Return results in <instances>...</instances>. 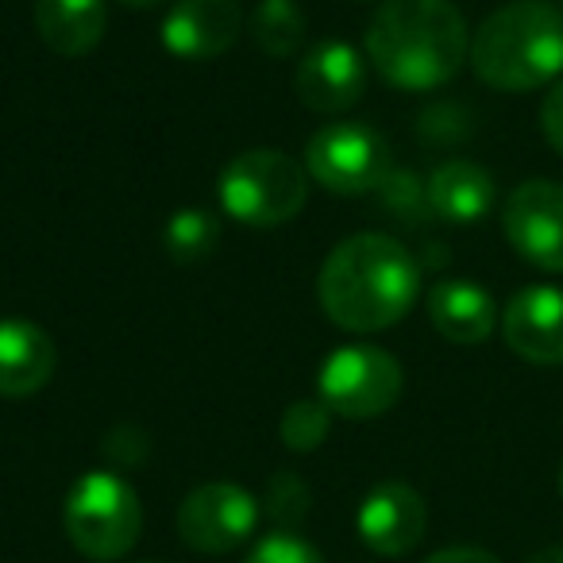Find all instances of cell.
I'll list each match as a JSON object with an SVG mask.
<instances>
[{
    "mask_svg": "<svg viewBox=\"0 0 563 563\" xmlns=\"http://www.w3.org/2000/svg\"><path fill=\"white\" fill-rule=\"evenodd\" d=\"M306 12L298 0H258L251 16V40L263 55L271 58H294L306 43Z\"/></svg>",
    "mask_w": 563,
    "mask_h": 563,
    "instance_id": "18",
    "label": "cell"
},
{
    "mask_svg": "<svg viewBox=\"0 0 563 563\" xmlns=\"http://www.w3.org/2000/svg\"><path fill=\"white\" fill-rule=\"evenodd\" d=\"M317 298L336 329L367 336L409 317L421 298V266L394 235L360 232L329 251Z\"/></svg>",
    "mask_w": 563,
    "mask_h": 563,
    "instance_id": "1",
    "label": "cell"
},
{
    "mask_svg": "<svg viewBox=\"0 0 563 563\" xmlns=\"http://www.w3.org/2000/svg\"><path fill=\"white\" fill-rule=\"evenodd\" d=\"M220 240V220L205 209H178L170 220H166V232H163V243H166V255L174 263H197L205 258Z\"/></svg>",
    "mask_w": 563,
    "mask_h": 563,
    "instance_id": "19",
    "label": "cell"
},
{
    "mask_svg": "<svg viewBox=\"0 0 563 563\" xmlns=\"http://www.w3.org/2000/svg\"><path fill=\"white\" fill-rule=\"evenodd\" d=\"M243 563H324V555L298 532L274 529L271 537H263L251 548Z\"/></svg>",
    "mask_w": 563,
    "mask_h": 563,
    "instance_id": "22",
    "label": "cell"
},
{
    "mask_svg": "<svg viewBox=\"0 0 563 563\" xmlns=\"http://www.w3.org/2000/svg\"><path fill=\"white\" fill-rule=\"evenodd\" d=\"M378 197H383V205L394 212V217H413L417 209H429V189H424V181H417L409 170H394L383 178V186L375 189Z\"/></svg>",
    "mask_w": 563,
    "mask_h": 563,
    "instance_id": "23",
    "label": "cell"
},
{
    "mask_svg": "<svg viewBox=\"0 0 563 563\" xmlns=\"http://www.w3.org/2000/svg\"><path fill=\"white\" fill-rule=\"evenodd\" d=\"M429 321L452 344H483L498 329V301L467 278H440L429 290Z\"/></svg>",
    "mask_w": 563,
    "mask_h": 563,
    "instance_id": "15",
    "label": "cell"
},
{
    "mask_svg": "<svg viewBox=\"0 0 563 563\" xmlns=\"http://www.w3.org/2000/svg\"><path fill=\"white\" fill-rule=\"evenodd\" d=\"M540 132L552 143L555 155H563V78L552 81L544 101H540Z\"/></svg>",
    "mask_w": 563,
    "mask_h": 563,
    "instance_id": "24",
    "label": "cell"
},
{
    "mask_svg": "<svg viewBox=\"0 0 563 563\" xmlns=\"http://www.w3.org/2000/svg\"><path fill=\"white\" fill-rule=\"evenodd\" d=\"M128 9H158V4H163V0H124Z\"/></svg>",
    "mask_w": 563,
    "mask_h": 563,
    "instance_id": "27",
    "label": "cell"
},
{
    "mask_svg": "<svg viewBox=\"0 0 563 563\" xmlns=\"http://www.w3.org/2000/svg\"><path fill=\"white\" fill-rule=\"evenodd\" d=\"M294 89H298V101L306 109L321 112V117H336V112L360 104L363 89H367V66H363V55L352 43H317L298 63Z\"/></svg>",
    "mask_w": 563,
    "mask_h": 563,
    "instance_id": "11",
    "label": "cell"
},
{
    "mask_svg": "<svg viewBox=\"0 0 563 563\" xmlns=\"http://www.w3.org/2000/svg\"><path fill=\"white\" fill-rule=\"evenodd\" d=\"M309 506H313V494H309V483L294 471H278L266 486V514H271L274 525H282L286 532H294V525L306 521Z\"/></svg>",
    "mask_w": 563,
    "mask_h": 563,
    "instance_id": "21",
    "label": "cell"
},
{
    "mask_svg": "<svg viewBox=\"0 0 563 563\" xmlns=\"http://www.w3.org/2000/svg\"><path fill=\"white\" fill-rule=\"evenodd\" d=\"M240 27L235 0H178L163 24V47L181 63H212L240 40Z\"/></svg>",
    "mask_w": 563,
    "mask_h": 563,
    "instance_id": "13",
    "label": "cell"
},
{
    "mask_svg": "<svg viewBox=\"0 0 563 563\" xmlns=\"http://www.w3.org/2000/svg\"><path fill=\"white\" fill-rule=\"evenodd\" d=\"M424 563H501V560L494 552H486V548H440Z\"/></svg>",
    "mask_w": 563,
    "mask_h": 563,
    "instance_id": "25",
    "label": "cell"
},
{
    "mask_svg": "<svg viewBox=\"0 0 563 563\" xmlns=\"http://www.w3.org/2000/svg\"><path fill=\"white\" fill-rule=\"evenodd\" d=\"M525 563H563V544H552V548H540V552H532Z\"/></svg>",
    "mask_w": 563,
    "mask_h": 563,
    "instance_id": "26",
    "label": "cell"
},
{
    "mask_svg": "<svg viewBox=\"0 0 563 563\" xmlns=\"http://www.w3.org/2000/svg\"><path fill=\"white\" fill-rule=\"evenodd\" d=\"M104 0H35V32L55 55L81 58L104 40Z\"/></svg>",
    "mask_w": 563,
    "mask_h": 563,
    "instance_id": "17",
    "label": "cell"
},
{
    "mask_svg": "<svg viewBox=\"0 0 563 563\" xmlns=\"http://www.w3.org/2000/svg\"><path fill=\"white\" fill-rule=\"evenodd\" d=\"M306 170L309 181H317L329 194H375L390 174V151L375 128L336 120V124H324L321 132H313L306 147Z\"/></svg>",
    "mask_w": 563,
    "mask_h": 563,
    "instance_id": "7",
    "label": "cell"
},
{
    "mask_svg": "<svg viewBox=\"0 0 563 563\" xmlns=\"http://www.w3.org/2000/svg\"><path fill=\"white\" fill-rule=\"evenodd\" d=\"M555 490H560V498H563V463H560V475H555Z\"/></svg>",
    "mask_w": 563,
    "mask_h": 563,
    "instance_id": "28",
    "label": "cell"
},
{
    "mask_svg": "<svg viewBox=\"0 0 563 563\" xmlns=\"http://www.w3.org/2000/svg\"><path fill=\"white\" fill-rule=\"evenodd\" d=\"M63 529L86 560L112 563L140 544L143 506L124 475L117 471H86L70 486L63 506Z\"/></svg>",
    "mask_w": 563,
    "mask_h": 563,
    "instance_id": "5",
    "label": "cell"
},
{
    "mask_svg": "<svg viewBox=\"0 0 563 563\" xmlns=\"http://www.w3.org/2000/svg\"><path fill=\"white\" fill-rule=\"evenodd\" d=\"M147 563H158V560H147Z\"/></svg>",
    "mask_w": 563,
    "mask_h": 563,
    "instance_id": "29",
    "label": "cell"
},
{
    "mask_svg": "<svg viewBox=\"0 0 563 563\" xmlns=\"http://www.w3.org/2000/svg\"><path fill=\"white\" fill-rule=\"evenodd\" d=\"M58 347L35 321L4 317L0 321V398L20 401L40 394L55 378Z\"/></svg>",
    "mask_w": 563,
    "mask_h": 563,
    "instance_id": "14",
    "label": "cell"
},
{
    "mask_svg": "<svg viewBox=\"0 0 563 563\" xmlns=\"http://www.w3.org/2000/svg\"><path fill=\"white\" fill-rule=\"evenodd\" d=\"M501 232L521 258L540 271L563 274V186L529 178L506 197Z\"/></svg>",
    "mask_w": 563,
    "mask_h": 563,
    "instance_id": "9",
    "label": "cell"
},
{
    "mask_svg": "<svg viewBox=\"0 0 563 563\" xmlns=\"http://www.w3.org/2000/svg\"><path fill=\"white\" fill-rule=\"evenodd\" d=\"M258 501L235 483H201L178 506V537L201 555L235 552L251 540L258 525Z\"/></svg>",
    "mask_w": 563,
    "mask_h": 563,
    "instance_id": "8",
    "label": "cell"
},
{
    "mask_svg": "<svg viewBox=\"0 0 563 563\" xmlns=\"http://www.w3.org/2000/svg\"><path fill=\"white\" fill-rule=\"evenodd\" d=\"M501 340L514 355L532 367L563 363V290L560 286H529L514 294L501 313Z\"/></svg>",
    "mask_w": 563,
    "mask_h": 563,
    "instance_id": "12",
    "label": "cell"
},
{
    "mask_svg": "<svg viewBox=\"0 0 563 563\" xmlns=\"http://www.w3.org/2000/svg\"><path fill=\"white\" fill-rule=\"evenodd\" d=\"M329 429H332V409L321 398L294 401L278 421V437L290 452H317L329 440Z\"/></svg>",
    "mask_w": 563,
    "mask_h": 563,
    "instance_id": "20",
    "label": "cell"
},
{
    "mask_svg": "<svg viewBox=\"0 0 563 563\" xmlns=\"http://www.w3.org/2000/svg\"><path fill=\"white\" fill-rule=\"evenodd\" d=\"M355 529H360V540L375 555L398 560V555H409L424 540L429 506H424V498L409 483L390 478V483H378L375 490L360 501Z\"/></svg>",
    "mask_w": 563,
    "mask_h": 563,
    "instance_id": "10",
    "label": "cell"
},
{
    "mask_svg": "<svg viewBox=\"0 0 563 563\" xmlns=\"http://www.w3.org/2000/svg\"><path fill=\"white\" fill-rule=\"evenodd\" d=\"M401 386V363L390 352L375 344H347L324 360L317 375V394L321 401L344 421H371L383 417L386 409L398 406Z\"/></svg>",
    "mask_w": 563,
    "mask_h": 563,
    "instance_id": "6",
    "label": "cell"
},
{
    "mask_svg": "<svg viewBox=\"0 0 563 563\" xmlns=\"http://www.w3.org/2000/svg\"><path fill=\"white\" fill-rule=\"evenodd\" d=\"M217 201L240 224H290L309 201V170L286 151L251 147L220 170Z\"/></svg>",
    "mask_w": 563,
    "mask_h": 563,
    "instance_id": "4",
    "label": "cell"
},
{
    "mask_svg": "<svg viewBox=\"0 0 563 563\" xmlns=\"http://www.w3.org/2000/svg\"><path fill=\"white\" fill-rule=\"evenodd\" d=\"M471 32L452 0H383L367 27V63L401 93H429L463 70Z\"/></svg>",
    "mask_w": 563,
    "mask_h": 563,
    "instance_id": "2",
    "label": "cell"
},
{
    "mask_svg": "<svg viewBox=\"0 0 563 563\" xmlns=\"http://www.w3.org/2000/svg\"><path fill=\"white\" fill-rule=\"evenodd\" d=\"M471 66L498 93H532L563 78V12L548 0H509L471 35Z\"/></svg>",
    "mask_w": 563,
    "mask_h": 563,
    "instance_id": "3",
    "label": "cell"
},
{
    "mask_svg": "<svg viewBox=\"0 0 563 563\" xmlns=\"http://www.w3.org/2000/svg\"><path fill=\"white\" fill-rule=\"evenodd\" d=\"M429 189V209L437 212L448 224H475L498 201V189L486 166L467 163V158H452V163H440L437 170L424 181Z\"/></svg>",
    "mask_w": 563,
    "mask_h": 563,
    "instance_id": "16",
    "label": "cell"
}]
</instances>
